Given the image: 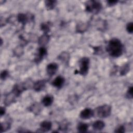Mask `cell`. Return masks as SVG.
Listing matches in <instances>:
<instances>
[{
    "label": "cell",
    "mask_w": 133,
    "mask_h": 133,
    "mask_svg": "<svg viewBox=\"0 0 133 133\" xmlns=\"http://www.w3.org/2000/svg\"><path fill=\"white\" fill-rule=\"evenodd\" d=\"M105 50L112 57L117 58L123 54L124 46L119 39L113 38L108 41Z\"/></svg>",
    "instance_id": "cell-1"
},
{
    "label": "cell",
    "mask_w": 133,
    "mask_h": 133,
    "mask_svg": "<svg viewBox=\"0 0 133 133\" xmlns=\"http://www.w3.org/2000/svg\"><path fill=\"white\" fill-rule=\"evenodd\" d=\"M102 8V5L99 1L91 0L85 3V10L93 14H98Z\"/></svg>",
    "instance_id": "cell-2"
},
{
    "label": "cell",
    "mask_w": 133,
    "mask_h": 133,
    "mask_svg": "<svg viewBox=\"0 0 133 133\" xmlns=\"http://www.w3.org/2000/svg\"><path fill=\"white\" fill-rule=\"evenodd\" d=\"M89 64L90 60L88 57H84L82 58L79 61V69L78 70H75L74 73L84 76L87 75L89 68Z\"/></svg>",
    "instance_id": "cell-3"
},
{
    "label": "cell",
    "mask_w": 133,
    "mask_h": 133,
    "mask_svg": "<svg viewBox=\"0 0 133 133\" xmlns=\"http://www.w3.org/2000/svg\"><path fill=\"white\" fill-rule=\"evenodd\" d=\"M112 107L109 104H103L96 109L97 115L100 118H106L109 117L111 113Z\"/></svg>",
    "instance_id": "cell-4"
},
{
    "label": "cell",
    "mask_w": 133,
    "mask_h": 133,
    "mask_svg": "<svg viewBox=\"0 0 133 133\" xmlns=\"http://www.w3.org/2000/svg\"><path fill=\"white\" fill-rule=\"evenodd\" d=\"M27 89L28 86L26 85V83H25L16 84L13 86L11 92H12L16 96V97H18Z\"/></svg>",
    "instance_id": "cell-5"
},
{
    "label": "cell",
    "mask_w": 133,
    "mask_h": 133,
    "mask_svg": "<svg viewBox=\"0 0 133 133\" xmlns=\"http://www.w3.org/2000/svg\"><path fill=\"white\" fill-rule=\"evenodd\" d=\"M47 54V51L46 48L45 47L40 46L37 49V52L35 55L34 61L36 63H40Z\"/></svg>",
    "instance_id": "cell-6"
},
{
    "label": "cell",
    "mask_w": 133,
    "mask_h": 133,
    "mask_svg": "<svg viewBox=\"0 0 133 133\" xmlns=\"http://www.w3.org/2000/svg\"><path fill=\"white\" fill-rule=\"evenodd\" d=\"M33 16L31 14L20 13L17 16V20L18 22L21 23L23 25H25L30 20H33Z\"/></svg>",
    "instance_id": "cell-7"
},
{
    "label": "cell",
    "mask_w": 133,
    "mask_h": 133,
    "mask_svg": "<svg viewBox=\"0 0 133 133\" xmlns=\"http://www.w3.org/2000/svg\"><path fill=\"white\" fill-rule=\"evenodd\" d=\"M94 111L90 108H85L83 110L80 114L79 117L83 119H87L92 117L94 115Z\"/></svg>",
    "instance_id": "cell-8"
},
{
    "label": "cell",
    "mask_w": 133,
    "mask_h": 133,
    "mask_svg": "<svg viewBox=\"0 0 133 133\" xmlns=\"http://www.w3.org/2000/svg\"><path fill=\"white\" fill-rule=\"evenodd\" d=\"M58 69V65L56 63H49L46 66V72L49 76H52L56 74Z\"/></svg>",
    "instance_id": "cell-9"
},
{
    "label": "cell",
    "mask_w": 133,
    "mask_h": 133,
    "mask_svg": "<svg viewBox=\"0 0 133 133\" xmlns=\"http://www.w3.org/2000/svg\"><path fill=\"white\" fill-rule=\"evenodd\" d=\"M65 82V79L61 76H57L51 82V85L58 89L61 88Z\"/></svg>",
    "instance_id": "cell-10"
},
{
    "label": "cell",
    "mask_w": 133,
    "mask_h": 133,
    "mask_svg": "<svg viewBox=\"0 0 133 133\" xmlns=\"http://www.w3.org/2000/svg\"><path fill=\"white\" fill-rule=\"evenodd\" d=\"M47 81L45 79H41L35 82L33 85V89L35 91H40L45 87Z\"/></svg>",
    "instance_id": "cell-11"
},
{
    "label": "cell",
    "mask_w": 133,
    "mask_h": 133,
    "mask_svg": "<svg viewBox=\"0 0 133 133\" xmlns=\"http://www.w3.org/2000/svg\"><path fill=\"white\" fill-rule=\"evenodd\" d=\"M50 40V36L48 34L44 33L37 39V42L40 46L44 47L48 44Z\"/></svg>",
    "instance_id": "cell-12"
},
{
    "label": "cell",
    "mask_w": 133,
    "mask_h": 133,
    "mask_svg": "<svg viewBox=\"0 0 133 133\" xmlns=\"http://www.w3.org/2000/svg\"><path fill=\"white\" fill-rule=\"evenodd\" d=\"M52 128V123L48 121H44L40 124V130L41 132H47L49 131Z\"/></svg>",
    "instance_id": "cell-13"
},
{
    "label": "cell",
    "mask_w": 133,
    "mask_h": 133,
    "mask_svg": "<svg viewBox=\"0 0 133 133\" xmlns=\"http://www.w3.org/2000/svg\"><path fill=\"white\" fill-rule=\"evenodd\" d=\"M54 101V97L51 95H45L42 99V103L44 107L50 106Z\"/></svg>",
    "instance_id": "cell-14"
},
{
    "label": "cell",
    "mask_w": 133,
    "mask_h": 133,
    "mask_svg": "<svg viewBox=\"0 0 133 133\" xmlns=\"http://www.w3.org/2000/svg\"><path fill=\"white\" fill-rule=\"evenodd\" d=\"M88 28V24L87 23L78 22L76 26V32L79 33H83L85 32Z\"/></svg>",
    "instance_id": "cell-15"
},
{
    "label": "cell",
    "mask_w": 133,
    "mask_h": 133,
    "mask_svg": "<svg viewBox=\"0 0 133 133\" xmlns=\"http://www.w3.org/2000/svg\"><path fill=\"white\" fill-rule=\"evenodd\" d=\"M29 111L35 115H38L42 110V107L39 103L35 102L33 103L29 109Z\"/></svg>",
    "instance_id": "cell-16"
},
{
    "label": "cell",
    "mask_w": 133,
    "mask_h": 133,
    "mask_svg": "<svg viewBox=\"0 0 133 133\" xmlns=\"http://www.w3.org/2000/svg\"><path fill=\"white\" fill-rule=\"evenodd\" d=\"M16 97V96L12 92H11L10 93L6 95L4 100V103L6 106H8L10 105L11 104L15 102Z\"/></svg>",
    "instance_id": "cell-17"
},
{
    "label": "cell",
    "mask_w": 133,
    "mask_h": 133,
    "mask_svg": "<svg viewBox=\"0 0 133 133\" xmlns=\"http://www.w3.org/2000/svg\"><path fill=\"white\" fill-rule=\"evenodd\" d=\"M70 58V54L66 51H63L61 52L58 57V59L65 64H67L69 63Z\"/></svg>",
    "instance_id": "cell-18"
},
{
    "label": "cell",
    "mask_w": 133,
    "mask_h": 133,
    "mask_svg": "<svg viewBox=\"0 0 133 133\" xmlns=\"http://www.w3.org/2000/svg\"><path fill=\"white\" fill-rule=\"evenodd\" d=\"M92 128L95 130H101L105 127V123L102 121L97 120L92 123Z\"/></svg>",
    "instance_id": "cell-19"
},
{
    "label": "cell",
    "mask_w": 133,
    "mask_h": 133,
    "mask_svg": "<svg viewBox=\"0 0 133 133\" xmlns=\"http://www.w3.org/2000/svg\"><path fill=\"white\" fill-rule=\"evenodd\" d=\"M88 125L85 123L81 122L78 124L77 126V130L79 132L85 133L86 132L88 129Z\"/></svg>",
    "instance_id": "cell-20"
},
{
    "label": "cell",
    "mask_w": 133,
    "mask_h": 133,
    "mask_svg": "<svg viewBox=\"0 0 133 133\" xmlns=\"http://www.w3.org/2000/svg\"><path fill=\"white\" fill-rule=\"evenodd\" d=\"M23 46L22 45L18 46L13 50V54L14 56L17 57H21L22 55H23Z\"/></svg>",
    "instance_id": "cell-21"
},
{
    "label": "cell",
    "mask_w": 133,
    "mask_h": 133,
    "mask_svg": "<svg viewBox=\"0 0 133 133\" xmlns=\"http://www.w3.org/2000/svg\"><path fill=\"white\" fill-rule=\"evenodd\" d=\"M50 22H43L40 25V29L41 30L44 32V33L48 34V33L50 31Z\"/></svg>",
    "instance_id": "cell-22"
},
{
    "label": "cell",
    "mask_w": 133,
    "mask_h": 133,
    "mask_svg": "<svg viewBox=\"0 0 133 133\" xmlns=\"http://www.w3.org/2000/svg\"><path fill=\"white\" fill-rule=\"evenodd\" d=\"M130 70V65L129 63H126L121 67L119 70L120 75H125Z\"/></svg>",
    "instance_id": "cell-23"
},
{
    "label": "cell",
    "mask_w": 133,
    "mask_h": 133,
    "mask_svg": "<svg viewBox=\"0 0 133 133\" xmlns=\"http://www.w3.org/2000/svg\"><path fill=\"white\" fill-rule=\"evenodd\" d=\"M57 4L56 1H52V0H46L45 1V5L46 7L48 10H51L54 9Z\"/></svg>",
    "instance_id": "cell-24"
},
{
    "label": "cell",
    "mask_w": 133,
    "mask_h": 133,
    "mask_svg": "<svg viewBox=\"0 0 133 133\" xmlns=\"http://www.w3.org/2000/svg\"><path fill=\"white\" fill-rule=\"evenodd\" d=\"M11 128V123L9 121L4 122L1 123V129L0 132L2 133L3 132L6 131L8 130H9Z\"/></svg>",
    "instance_id": "cell-25"
},
{
    "label": "cell",
    "mask_w": 133,
    "mask_h": 133,
    "mask_svg": "<svg viewBox=\"0 0 133 133\" xmlns=\"http://www.w3.org/2000/svg\"><path fill=\"white\" fill-rule=\"evenodd\" d=\"M133 92V88H132V86H129L127 90L126 94V97L127 99H132L133 96H132V92Z\"/></svg>",
    "instance_id": "cell-26"
},
{
    "label": "cell",
    "mask_w": 133,
    "mask_h": 133,
    "mask_svg": "<svg viewBox=\"0 0 133 133\" xmlns=\"http://www.w3.org/2000/svg\"><path fill=\"white\" fill-rule=\"evenodd\" d=\"M126 31L129 34H132L133 32V23L132 22H130L128 23L126 25Z\"/></svg>",
    "instance_id": "cell-27"
},
{
    "label": "cell",
    "mask_w": 133,
    "mask_h": 133,
    "mask_svg": "<svg viewBox=\"0 0 133 133\" xmlns=\"http://www.w3.org/2000/svg\"><path fill=\"white\" fill-rule=\"evenodd\" d=\"M9 76V72L7 70H3L1 73V79L5 80Z\"/></svg>",
    "instance_id": "cell-28"
},
{
    "label": "cell",
    "mask_w": 133,
    "mask_h": 133,
    "mask_svg": "<svg viewBox=\"0 0 133 133\" xmlns=\"http://www.w3.org/2000/svg\"><path fill=\"white\" fill-rule=\"evenodd\" d=\"M125 131V127L123 125H120L117 127L114 130L115 132H119V133H123Z\"/></svg>",
    "instance_id": "cell-29"
},
{
    "label": "cell",
    "mask_w": 133,
    "mask_h": 133,
    "mask_svg": "<svg viewBox=\"0 0 133 133\" xmlns=\"http://www.w3.org/2000/svg\"><path fill=\"white\" fill-rule=\"evenodd\" d=\"M118 2V1H116V0H109V1H107V5L109 6H113L116 5Z\"/></svg>",
    "instance_id": "cell-30"
},
{
    "label": "cell",
    "mask_w": 133,
    "mask_h": 133,
    "mask_svg": "<svg viewBox=\"0 0 133 133\" xmlns=\"http://www.w3.org/2000/svg\"><path fill=\"white\" fill-rule=\"evenodd\" d=\"M94 49V54H101V51H102V49L101 47L100 46H98V47H93Z\"/></svg>",
    "instance_id": "cell-31"
},
{
    "label": "cell",
    "mask_w": 133,
    "mask_h": 133,
    "mask_svg": "<svg viewBox=\"0 0 133 133\" xmlns=\"http://www.w3.org/2000/svg\"><path fill=\"white\" fill-rule=\"evenodd\" d=\"M6 112V109L4 107H1V110H0V115L1 116H2L3 115H4L5 114Z\"/></svg>",
    "instance_id": "cell-32"
},
{
    "label": "cell",
    "mask_w": 133,
    "mask_h": 133,
    "mask_svg": "<svg viewBox=\"0 0 133 133\" xmlns=\"http://www.w3.org/2000/svg\"><path fill=\"white\" fill-rule=\"evenodd\" d=\"M3 42V39H2V38H1V46H2V45Z\"/></svg>",
    "instance_id": "cell-33"
}]
</instances>
